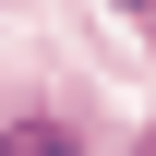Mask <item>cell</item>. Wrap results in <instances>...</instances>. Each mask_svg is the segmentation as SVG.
I'll list each match as a JSON object with an SVG mask.
<instances>
[{"mask_svg":"<svg viewBox=\"0 0 156 156\" xmlns=\"http://www.w3.org/2000/svg\"><path fill=\"white\" fill-rule=\"evenodd\" d=\"M0 156H72V132L36 108V120H12V132H0Z\"/></svg>","mask_w":156,"mask_h":156,"instance_id":"6da1fadb","label":"cell"},{"mask_svg":"<svg viewBox=\"0 0 156 156\" xmlns=\"http://www.w3.org/2000/svg\"><path fill=\"white\" fill-rule=\"evenodd\" d=\"M120 12H144V0H120Z\"/></svg>","mask_w":156,"mask_h":156,"instance_id":"7a4b0ae2","label":"cell"}]
</instances>
